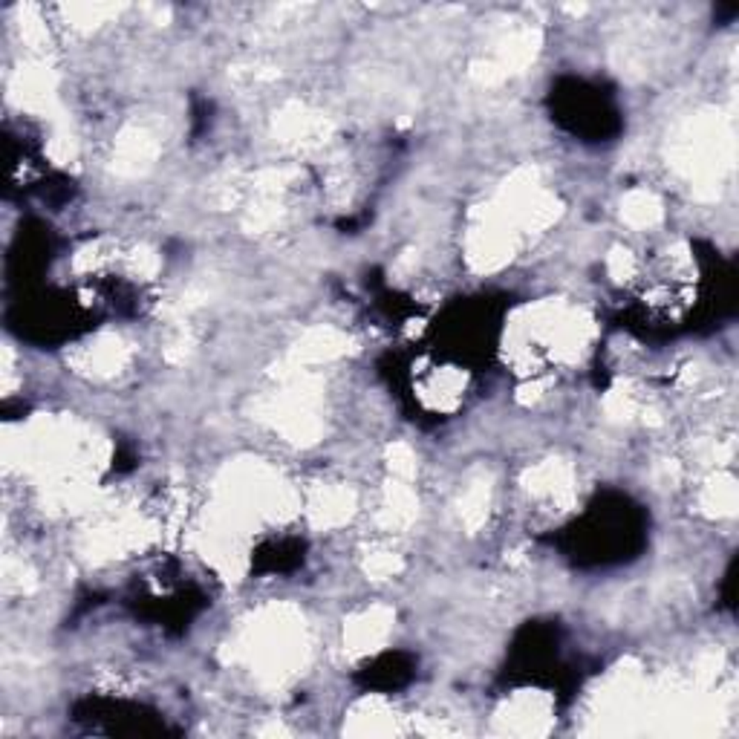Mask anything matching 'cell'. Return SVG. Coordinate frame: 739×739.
<instances>
[{
	"instance_id": "cell-1",
	"label": "cell",
	"mask_w": 739,
	"mask_h": 739,
	"mask_svg": "<svg viewBox=\"0 0 739 739\" xmlns=\"http://www.w3.org/2000/svg\"><path fill=\"white\" fill-rule=\"evenodd\" d=\"M627 217L635 220V223H650L655 217V202L650 197H635L627 208Z\"/></svg>"
}]
</instances>
